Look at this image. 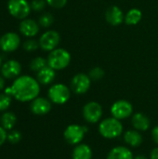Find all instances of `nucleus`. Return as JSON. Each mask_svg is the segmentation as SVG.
I'll return each mask as SVG.
<instances>
[{
	"mask_svg": "<svg viewBox=\"0 0 158 159\" xmlns=\"http://www.w3.org/2000/svg\"><path fill=\"white\" fill-rule=\"evenodd\" d=\"M72 159H92V150L86 143H79L74 146Z\"/></svg>",
	"mask_w": 158,
	"mask_h": 159,
	"instance_id": "20",
	"label": "nucleus"
},
{
	"mask_svg": "<svg viewBox=\"0 0 158 159\" xmlns=\"http://www.w3.org/2000/svg\"><path fill=\"white\" fill-rule=\"evenodd\" d=\"M10 88L12 97L20 102H32L40 93L39 82L36 78L27 75H20L14 79Z\"/></svg>",
	"mask_w": 158,
	"mask_h": 159,
	"instance_id": "1",
	"label": "nucleus"
},
{
	"mask_svg": "<svg viewBox=\"0 0 158 159\" xmlns=\"http://www.w3.org/2000/svg\"><path fill=\"white\" fill-rule=\"evenodd\" d=\"M134 159H148L145 156H143V155H138V156H136V157H134Z\"/></svg>",
	"mask_w": 158,
	"mask_h": 159,
	"instance_id": "35",
	"label": "nucleus"
},
{
	"mask_svg": "<svg viewBox=\"0 0 158 159\" xmlns=\"http://www.w3.org/2000/svg\"><path fill=\"white\" fill-rule=\"evenodd\" d=\"M47 97L49 101L58 105L66 103L71 97V89H69L65 84L57 83L53 84L47 91Z\"/></svg>",
	"mask_w": 158,
	"mask_h": 159,
	"instance_id": "4",
	"label": "nucleus"
},
{
	"mask_svg": "<svg viewBox=\"0 0 158 159\" xmlns=\"http://www.w3.org/2000/svg\"><path fill=\"white\" fill-rule=\"evenodd\" d=\"M107 159H134V155L127 146H115L109 151Z\"/></svg>",
	"mask_w": 158,
	"mask_h": 159,
	"instance_id": "18",
	"label": "nucleus"
},
{
	"mask_svg": "<svg viewBox=\"0 0 158 159\" xmlns=\"http://www.w3.org/2000/svg\"><path fill=\"white\" fill-rule=\"evenodd\" d=\"M2 64H3V63H2V57L0 56V69H1V66H2Z\"/></svg>",
	"mask_w": 158,
	"mask_h": 159,
	"instance_id": "36",
	"label": "nucleus"
},
{
	"mask_svg": "<svg viewBox=\"0 0 158 159\" xmlns=\"http://www.w3.org/2000/svg\"><path fill=\"white\" fill-rule=\"evenodd\" d=\"M17 117L16 115L12 112H5L0 117L1 126L6 130H12L14 126L16 125Z\"/></svg>",
	"mask_w": 158,
	"mask_h": 159,
	"instance_id": "22",
	"label": "nucleus"
},
{
	"mask_svg": "<svg viewBox=\"0 0 158 159\" xmlns=\"http://www.w3.org/2000/svg\"><path fill=\"white\" fill-rule=\"evenodd\" d=\"M56 78V71L47 65L42 70L36 73V80L39 82L40 85L47 86L53 83Z\"/></svg>",
	"mask_w": 158,
	"mask_h": 159,
	"instance_id": "17",
	"label": "nucleus"
},
{
	"mask_svg": "<svg viewBox=\"0 0 158 159\" xmlns=\"http://www.w3.org/2000/svg\"><path fill=\"white\" fill-rule=\"evenodd\" d=\"M54 22V17L51 13H44L42 14L38 19V24L39 26L43 28H49Z\"/></svg>",
	"mask_w": 158,
	"mask_h": 159,
	"instance_id": "24",
	"label": "nucleus"
},
{
	"mask_svg": "<svg viewBox=\"0 0 158 159\" xmlns=\"http://www.w3.org/2000/svg\"><path fill=\"white\" fill-rule=\"evenodd\" d=\"M142 19V12L141 9L133 7L130 8L126 14H125V20L124 22L128 25L133 26L137 25Z\"/></svg>",
	"mask_w": 158,
	"mask_h": 159,
	"instance_id": "21",
	"label": "nucleus"
},
{
	"mask_svg": "<svg viewBox=\"0 0 158 159\" xmlns=\"http://www.w3.org/2000/svg\"><path fill=\"white\" fill-rule=\"evenodd\" d=\"M152 138L156 144L158 145V126H156L152 130Z\"/></svg>",
	"mask_w": 158,
	"mask_h": 159,
	"instance_id": "32",
	"label": "nucleus"
},
{
	"mask_svg": "<svg viewBox=\"0 0 158 159\" xmlns=\"http://www.w3.org/2000/svg\"><path fill=\"white\" fill-rule=\"evenodd\" d=\"M124 128L121 123V120L111 116L107 117L101 121L99 124V132L100 134L108 140L118 138L123 133Z\"/></svg>",
	"mask_w": 158,
	"mask_h": 159,
	"instance_id": "2",
	"label": "nucleus"
},
{
	"mask_svg": "<svg viewBox=\"0 0 158 159\" xmlns=\"http://www.w3.org/2000/svg\"><path fill=\"white\" fill-rule=\"evenodd\" d=\"M7 10L15 19L24 20L30 15L32 8L27 0H8Z\"/></svg>",
	"mask_w": 158,
	"mask_h": 159,
	"instance_id": "5",
	"label": "nucleus"
},
{
	"mask_svg": "<svg viewBox=\"0 0 158 159\" xmlns=\"http://www.w3.org/2000/svg\"><path fill=\"white\" fill-rule=\"evenodd\" d=\"M0 72L6 79H16L20 75L21 65L16 60H8L2 64Z\"/></svg>",
	"mask_w": 158,
	"mask_h": 159,
	"instance_id": "12",
	"label": "nucleus"
},
{
	"mask_svg": "<svg viewBox=\"0 0 158 159\" xmlns=\"http://www.w3.org/2000/svg\"><path fill=\"white\" fill-rule=\"evenodd\" d=\"M7 140V130L2 127L0 126V147L5 143V142Z\"/></svg>",
	"mask_w": 158,
	"mask_h": 159,
	"instance_id": "31",
	"label": "nucleus"
},
{
	"mask_svg": "<svg viewBox=\"0 0 158 159\" xmlns=\"http://www.w3.org/2000/svg\"><path fill=\"white\" fill-rule=\"evenodd\" d=\"M131 124L134 129L139 131H147L150 128L151 121L147 116L142 113H135L131 117Z\"/></svg>",
	"mask_w": 158,
	"mask_h": 159,
	"instance_id": "16",
	"label": "nucleus"
},
{
	"mask_svg": "<svg viewBox=\"0 0 158 159\" xmlns=\"http://www.w3.org/2000/svg\"><path fill=\"white\" fill-rule=\"evenodd\" d=\"M72 60L70 52L62 48H57L48 53L47 65L55 71H61L68 67Z\"/></svg>",
	"mask_w": 158,
	"mask_h": 159,
	"instance_id": "3",
	"label": "nucleus"
},
{
	"mask_svg": "<svg viewBox=\"0 0 158 159\" xmlns=\"http://www.w3.org/2000/svg\"><path fill=\"white\" fill-rule=\"evenodd\" d=\"M87 132H88L87 127L77 124H71L65 129L63 132V137L64 140L69 144L77 145L82 143Z\"/></svg>",
	"mask_w": 158,
	"mask_h": 159,
	"instance_id": "6",
	"label": "nucleus"
},
{
	"mask_svg": "<svg viewBox=\"0 0 158 159\" xmlns=\"http://www.w3.org/2000/svg\"><path fill=\"white\" fill-rule=\"evenodd\" d=\"M12 97L7 95V93H0V112H4L7 110L11 104Z\"/></svg>",
	"mask_w": 158,
	"mask_h": 159,
	"instance_id": "26",
	"label": "nucleus"
},
{
	"mask_svg": "<svg viewBox=\"0 0 158 159\" xmlns=\"http://www.w3.org/2000/svg\"><path fill=\"white\" fill-rule=\"evenodd\" d=\"M124 142L130 147H139L142 142V135L141 134V131L136 129H129L124 133Z\"/></svg>",
	"mask_w": 158,
	"mask_h": 159,
	"instance_id": "19",
	"label": "nucleus"
},
{
	"mask_svg": "<svg viewBox=\"0 0 158 159\" xmlns=\"http://www.w3.org/2000/svg\"><path fill=\"white\" fill-rule=\"evenodd\" d=\"M20 140H21V133L19 130L12 129L7 133V141L9 143L16 144V143H20Z\"/></svg>",
	"mask_w": 158,
	"mask_h": 159,
	"instance_id": "28",
	"label": "nucleus"
},
{
	"mask_svg": "<svg viewBox=\"0 0 158 159\" xmlns=\"http://www.w3.org/2000/svg\"><path fill=\"white\" fill-rule=\"evenodd\" d=\"M39 29H40V26H39L38 22L33 19H28V18L21 20V21L20 22V25H19L20 33L23 36L29 37V38L35 36L38 34Z\"/></svg>",
	"mask_w": 158,
	"mask_h": 159,
	"instance_id": "15",
	"label": "nucleus"
},
{
	"mask_svg": "<svg viewBox=\"0 0 158 159\" xmlns=\"http://www.w3.org/2000/svg\"><path fill=\"white\" fill-rule=\"evenodd\" d=\"M20 45V37L17 33L8 32L0 37V49L3 52L10 53L19 48Z\"/></svg>",
	"mask_w": 158,
	"mask_h": 159,
	"instance_id": "11",
	"label": "nucleus"
},
{
	"mask_svg": "<svg viewBox=\"0 0 158 159\" xmlns=\"http://www.w3.org/2000/svg\"><path fill=\"white\" fill-rule=\"evenodd\" d=\"M30 5H31L32 10L39 12V11L44 10L47 4L46 0H32Z\"/></svg>",
	"mask_w": 158,
	"mask_h": 159,
	"instance_id": "29",
	"label": "nucleus"
},
{
	"mask_svg": "<svg viewBox=\"0 0 158 159\" xmlns=\"http://www.w3.org/2000/svg\"><path fill=\"white\" fill-rule=\"evenodd\" d=\"M90 85L91 79L88 76V75L79 73L74 75V77L72 78L70 89L74 93L77 95H83L88 91V89H90Z\"/></svg>",
	"mask_w": 158,
	"mask_h": 159,
	"instance_id": "10",
	"label": "nucleus"
},
{
	"mask_svg": "<svg viewBox=\"0 0 158 159\" xmlns=\"http://www.w3.org/2000/svg\"><path fill=\"white\" fill-rule=\"evenodd\" d=\"M47 4L55 8V9H61L62 7H64L68 2V0H46Z\"/></svg>",
	"mask_w": 158,
	"mask_h": 159,
	"instance_id": "30",
	"label": "nucleus"
},
{
	"mask_svg": "<svg viewBox=\"0 0 158 159\" xmlns=\"http://www.w3.org/2000/svg\"><path fill=\"white\" fill-rule=\"evenodd\" d=\"M51 102L49 99L44 97H37L31 102L30 109L34 115L36 116H44L50 112L51 110Z\"/></svg>",
	"mask_w": 158,
	"mask_h": 159,
	"instance_id": "13",
	"label": "nucleus"
},
{
	"mask_svg": "<svg viewBox=\"0 0 158 159\" xmlns=\"http://www.w3.org/2000/svg\"><path fill=\"white\" fill-rule=\"evenodd\" d=\"M111 115L112 116L123 120L132 116L133 115V106L127 100H118L115 102L111 106Z\"/></svg>",
	"mask_w": 158,
	"mask_h": 159,
	"instance_id": "9",
	"label": "nucleus"
},
{
	"mask_svg": "<svg viewBox=\"0 0 158 159\" xmlns=\"http://www.w3.org/2000/svg\"><path fill=\"white\" fill-rule=\"evenodd\" d=\"M102 107L97 102H87L82 110V115L84 119L89 124L98 123L102 116Z\"/></svg>",
	"mask_w": 158,
	"mask_h": 159,
	"instance_id": "8",
	"label": "nucleus"
},
{
	"mask_svg": "<svg viewBox=\"0 0 158 159\" xmlns=\"http://www.w3.org/2000/svg\"><path fill=\"white\" fill-rule=\"evenodd\" d=\"M150 159H158V147L154 148L150 153Z\"/></svg>",
	"mask_w": 158,
	"mask_h": 159,
	"instance_id": "33",
	"label": "nucleus"
},
{
	"mask_svg": "<svg viewBox=\"0 0 158 159\" xmlns=\"http://www.w3.org/2000/svg\"><path fill=\"white\" fill-rule=\"evenodd\" d=\"M88 76L90 77L91 81H99L103 78L105 75V72L102 67H93L88 72Z\"/></svg>",
	"mask_w": 158,
	"mask_h": 159,
	"instance_id": "25",
	"label": "nucleus"
},
{
	"mask_svg": "<svg viewBox=\"0 0 158 159\" xmlns=\"http://www.w3.org/2000/svg\"><path fill=\"white\" fill-rule=\"evenodd\" d=\"M22 48L27 52H33V51L36 50L39 48V43H38V41L30 38V39H27L22 44Z\"/></svg>",
	"mask_w": 158,
	"mask_h": 159,
	"instance_id": "27",
	"label": "nucleus"
},
{
	"mask_svg": "<svg viewBox=\"0 0 158 159\" xmlns=\"http://www.w3.org/2000/svg\"><path fill=\"white\" fill-rule=\"evenodd\" d=\"M5 89V78L0 75V91Z\"/></svg>",
	"mask_w": 158,
	"mask_h": 159,
	"instance_id": "34",
	"label": "nucleus"
},
{
	"mask_svg": "<svg viewBox=\"0 0 158 159\" xmlns=\"http://www.w3.org/2000/svg\"><path fill=\"white\" fill-rule=\"evenodd\" d=\"M61 42V35L55 30H47L42 34L38 43L39 48L47 52H50L58 48Z\"/></svg>",
	"mask_w": 158,
	"mask_h": 159,
	"instance_id": "7",
	"label": "nucleus"
},
{
	"mask_svg": "<svg viewBox=\"0 0 158 159\" xmlns=\"http://www.w3.org/2000/svg\"><path fill=\"white\" fill-rule=\"evenodd\" d=\"M105 20L112 26H118L125 20V14L117 6H111L105 11Z\"/></svg>",
	"mask_w": 158,
	"mask_h": 159,
	"instance_id": "14",
	"label": "nucleus"
},
{
	"mask_svg": "<svg viewBox=\"0 0 158 159\" xmlns=\"http://www.w3.org/2000/svg\"><path fill=\"white\" fill-rule=\"evenodd\" d=\"M47 65V59L43 58V57H35L34 59H33L30 62V69L33 72H39L40 70H42L44 67H46Z\"/></svg>",
	"mask_w": 158,
	"mask_h": 159,
	"instance_id": "23",
	"label": "nucleus"
}]
</instances>
